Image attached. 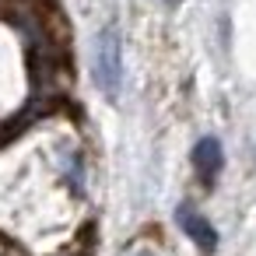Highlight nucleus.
<instances>
[{"label": "nucleus", "instance_id": "f03ea898", "mask_svg": "<svg viewBox=\"0 0 256 256\" xmlns=\"http://www.w3.org/2000/svg\"><path fill=\"white\" fill-rule=\"evenodd\" d=\"M176 218H179V228L186 232V238L200 249V252H218V232H214V224L204 218V214H196L190 204H182L179 210H176Z\"/></svg>", "mask_w": 256, "mask_h": 256}, {"label": "nucleus", "instance_id": "7ed1b4c3", "mask_svg": "<svg viewBox=\"0 0 256 256\" xmlns=\"http://www.w3.org/2000/svg\"><path fill=\"white\" fill-rule=\"evenodd\" d=\"M193 165H196V176L204 182H214L221 165H224V151H221V140L218 137H200L196 148H193Z\"/></svg>", "mask_w": 256, "mask_h": 256}, {"label": "nucleus", "instance_id": "20e7f679", "mask_svg": "<svg viewBox=\"0 0 256 256\" xmlns=\"http://www.w3.org/2000/svg\"><path fill=\"white\" fill-rule=\"evenodd\" d=\"M165 4H168V8H179V4H182V0H165Z\"/></svg>", "mask_w": 256, "mask_h": 256}, {"label": "nucleus", "instance_id": "39448f33", "mask_svg": "<svg viewBox=\"0 0 256 256\" xmlns=\"http://www.w3.org/2000/svg\"><path fill=\"white\" fill-rule=\"evenodd\" d=\"M137 256H154V252H151V249H140V252H137Z\"/></svg>", "mask_w": 256, "mask_h": 256}, {"label": "nucleus", "instance_id": "f257e3e1", "mask_svg": "<svg viewBox=\"0 0 256 256\" xmlns=\"http://www.w3.org/2000/svg\"><path fill=\"white\" fill-rule=\"evenodd\" d=\"M92 78H95V88L102 92V98L116 102L120 81H123V39H120V25L116 22H106L95 32V42H92Z\"/></svg>", "mask_w": 256, "mask_h": 256}]
</instances>
